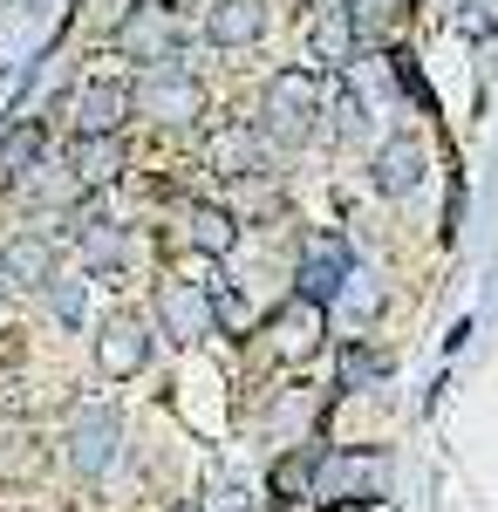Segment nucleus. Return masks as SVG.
<instances>
[{
	"mask_svg": "<svg viewBox=\"0 0 498 512\" xmlns=\"http://www.w3.org/2000/svg\"><path fill=\"white\" fill-rule=\"evenodd\" d=\"M212 321H226V335H246V328H253V308H246L232 287H219V294H212Z\"/></svg>",
	"mask_w": 498,
	"mask_h": 512,
	"instance_id": "obj_20",
	"label": "nucleus"
},
{
	"mask_svg": "<svg viewBox=\"0 0 498 512\" xmlns=\"http://www.w3.org/2000/svg\"><path fill=\"white\" fill-rule=\"evenodd\" d=\"M260 28H267V7H260V0H219V7H212V41H226V48L260 41Z\"/></svg>",
	"mask_w": 498,
	"mask_h": 512,
	"instance_id": "obj_14",
	"label": "nucleus"
},
{
	"mask_svg": "<svg viewBox=\"0 0 498 512\" xmlns=\"http://www.w3.org/2000/svg\"><path fill=\"white\" fill-rule=\"evenodd\" d=\"M96 362H103L110 376H137V369L151 362V328L137 315H110L103 335H96Z\"/></svg>",
	"mask_w": 498,
	"mask_h": 512,
	"instance_id": "obj_7",
	"label": "nucleus"
},
{
	"mask_svg": "<svg viewBox=\"0 0 498 512\" xmlns=\"http://www.w3.org/2000/svg\"><path fill=\"white\" fill-rule=\"evenodd\" d=\"M130 110H144L157 123H192L205 110V89H198L178 62H164V69H144V82L130 89Z\"/></svg>",
	"mask_w": 498,
	"mask_h": 512,
	"instance_id": "obj_3",
	"label": "nucleus"
},
{
	"mask_svg": "<svg viewBox=\"0 0 498 512\" xmlns=\"http://www.w3.org/2000/svg\"><path fill=\"white\" fill-rule=\"evenodd\" d=\"M321 301H307V294H294L287 308H280V321H273V349L287 355V362H307V355L321 349Z\"/></svg>",
	"mask_w": 498,
	"mask_h": 512,
	"instance_id": "obj_9",
	"label": "nucleus"
},
{
	"mask_svg": "<svg viewBox=\"0 0 498 512\" xmlns=\"http://www.w3.org/2000/svg\"><path fill=\"white\" fill-rule=\"evenodd\" d=\"M417 178H423V151L410 137H396V144L376 151V192H410Z\"/></svg>",
	"mask_w": 498,
	"mask_h": 512,
	"instance_id": "obj_15",
	"label": "nucleus"
},
{
	"mask_svg": "<svg viewBox=\"0 0 498 512\" xmlns=\"http://www.w3.org/2000/svg\"><path fill=\"white\" fill-rule=\"evenodd\" d=\"M116 48H123L130 62H151V69H164V62L178 55V21H171V7H164V0L130 7V14L116 21Z\"/></svg>",
	"mask_w": 498,
	"mask_h": 512,
	"instance_id": "obj_4",
	"label": "nucleus"
},
{
	"mask_svg": "<svg viewBox=\"0 0 498 512\" xmlns=\"http://www.w3.org/2000/svg\"><path fill=\"white\" fill-rule=\"evenodd\" d=\"M35 158H41V123H14V130L0 137V171H7V178H28Z\"/></svg>",
	"mask_w": 498,
	"mask_h": 512,
	"instance_id": "obj_19",
	"label": "nucleus"
},
{
	"mask_svg": "<svg viewBox=\"0 0 498 512\" xmlns=\"http://www.w3.org/2000/svg\"><path fill=\"white\" fill-rule=\"evenodd\" d=\"M48 308L62 321H82V280H48Z\"/></svg>",
	"mask_w": 498,
	"mask_h": 512,
	"instance_id": "obj_21",
	"label": "nucleus"
},
{
	"mask_svg": "<svg viewBox=\"0 0 498 512\" xmlns=\"http://www.w3.org/2000/svg\"><path fill=\"white\" fill-rule=\"evenodd\" d=\"M232 239H239L232 205H192V246L198 253H232Z\"/></svg>",
	"mask_w": 498,
	"mask_h": 512,
	"instance_id": "obj_17",
	"label": "nucleus"
},
{
	"mask_svg": "<svg viewBox=\"0 0 498 512\" xmlns=\"http://www.w3.org/2000/svg\"><path fill=\"white\" fill-rule=\"evenodd\" d=\"M76 246H82V260H89L96 274H110L116 260H123V233H116L110 219H82V226H76Z\"/></svg>",
	"mask_w": 498,
	"mask_h": 512,
	"instance_id": "obj_18",
	"label": "nucleus"
},
{
	"mask_svg": "<svg viewBox=\"0 0 498 512\" xmlns=\"http://www.w3.org/2000/svg\"><path fill=\"white\" fill-rule=\"evenodd\" d=\"M212 171L219 178H267V137L253 123H232L226 137H212Z\"/></svg>",
	"mask_w": 498,
	"mask_h": 512,
	"instance_id": "obj_10",
	"label": "nucleus"
},
{
	"mask_svg": "<svg viewBox=\"0 0 498 512\" xmlns=\"http://www.w3.org/2000/svg\"><path fill=\"white\" fill-rule=\"evenodd\" d=\"M383 478H389V458L369 451V444H355V451H335V458L314 465V499H348V506H362V499L383 492Z\"/></svg>",
	"mask_w": 498,
	"mask_h": 512,
	"instance_id": "obj_2",
	"label": "nucleus"
},
{
	"mask_svg": "<svg viewBox=\"0 0 498 512\" xmlns=\"http://www.w3.org/2000/svg\"><path fill=\"white\" fill-rule=\"evenodd\" d=\"M410 14V0H348L342 7V21H348V35H362V41H376V35H389L396 21Z\"/></svg>",
	"mask_w": 498,
	"mask_h": 512,
	"instance_id": "obj_16",
	"label": "nucleus"
},
{
	"mask_svg": "<svg viewBox=\"0 0 498 512\" xmlns=\"http://www.w3.org/2000/svg\"><path fill=\"white\" fill-rule=\"evenodd\" d=\"M314 103H321V89H314V76L307 69H287V76L267 82V103H260V137H267V151L280 144V151H294V144H307L314 137Z\"/></svg>",
	"mask_w": 498,
	"mask_h": 512,
	"instance_id": "obj_1",
	"label": "nucleus"
},
{
	"mask_svg": "<svg viewBox=\"0 0 498 512\" xmlns=\"http://www.w3.org/2000/svg\"><path fill=\"white\" fill-rule=\"evenodd\" d=\"M342 287H348V246L335 233H314L307 239V260H301V294L328 308Z\"/></svg>",
	"mask_w": 498,
	"mask_h": 512,
	"instance_id": "obj_6",
	"label": "nucleus"
},
{
	"mask_svg": "<svg viewBox=\"0 0 498 512\" xmlns=\"http://www.w3.org/2000/svg\"><path fill=\"white\" fill-rule=\"evenodd\" d=\"M116 437H123V424H116L110 403H76V417H69V465H76L82 478L110 472Z\"/></svg>",
	"mask_w": 498,
	"mask_h": 512,
	"instance_id": "obj_5",
	"label": "nucleus"
},
{
	"mask_svg": "<svg viewBox=\"0 0 498 512\" xmlns=\"http://www.w3.org/2000/svg\"><path fill=\"white\" fill-rule=\"evenodd\" d=\"M123 117H130V89H123V82H89V89H82V103H76L82 137H116Z\"/></svg>",
	"mask_w": 498,
	"mask_h": 512,
	"instance_id": "obj_11",
	"label": "nucleus"
},
{
	"mask_svg": "<svg viewBox=\"0 0 498 512\" xmlns=\"http://www.w3.org/2000/svg\"><path fill=\"white\" fill-rule=\"evenodd\" d=\"M157 315H164V328L178 342H198V335H212V294H198L192 280H164L157 287Z\"/></svg>",
	"mask_w": 498,
	"mask_h": 512,
	"instance_id": "obj_8",
	"label": "nucleus"
},
{
	"mask_svg": "<svg viewBox=\"0 0 498 512\" xmlns=\"http://www.w3.org/2000/svg\"><path fill=\"white\" fill-rule=\"evenodd\" d=\"M69 171H76V185H110L116 171H123V144L116 137H76Z\"/></svg>",
	"mask_w": 498,
	"mask_h": 512,
	"instance_id": "obj_12",
	"label": "nucleus"
},
{
	"mask_svg": "<svg viewBox=\"0 0 498 512\" xmlns=\"http://www.w3.org/2000/svg\"><path fill=\"white\" fill-rule=\"evenodd\" d=\"M0 274L14 280V287H41V280H55V246H48V239H14V246L0 253Z\"/></svg>",
	"mask_w": 498,
	"mask_h": 512,
	"instance_id": "obj_13",
	"label": "nucleus"
},
{
	"mask_svg": "<svg viewBox=\"0 0 498 512\" xmlns=\"http://www.w3.org/2000/svg\"><path fill=\"white\" fill-rule=\"evenodd\" d=\"M335 117H342V137H355V130H362V110H355L348 82H335Z\"/></svg>",
	"mask_w": 498,
	"mask_h": 512,
	"instance_id": "obj_22",
	"label": "nucleus"
}]
</instances>
